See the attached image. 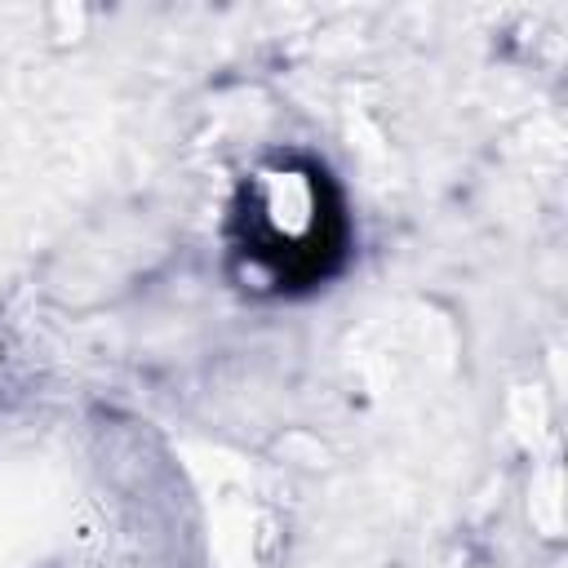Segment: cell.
Returning <instances> with one entry per match:
<instances>
[{"mask_svg":"<svg viewBox=\"0 0 568 568\" xmlns=\"http://www.w3.org/2000/svg\"><path fill=\"white\" fill-rule=\"evenodd\" d=\"M320 244H324V209H320L315 178H297V173L262 178L248 248L275 271L288 257V266L311 275V271H320V257H324Z\"/></svg>","mask_w":568,"mask_h":568,"instance_id":"6da1fadb","label":"cell"}]
</instances>
